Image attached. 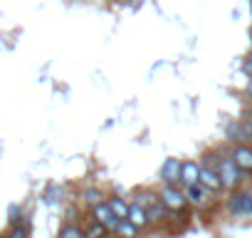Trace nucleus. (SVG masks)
Returning a JSON list of instances; mask_svg holds the SVG:
<instances>
[{"label": "nucleus", "instance_id": "nucleus-1", "mask_svg": "<svg viewBox=\"0 0 252 238\" xmlns=\"http://www.w3.org/2000/svg\"><path fill=\"white\" fill-rule=\"evenodd\" d=\"M215 171H218V176H220V181H222V186H237L240 184V169L235 166V161H232V157H220V159H215Z\"/></svg>", "mask_w": 252, "mask_h": 238}, {"label": "nucleus", "instance_id": "nucleus-2", "mask_svg": "<svg viewBox=\"0 0 252 238\" xmlns=\"http://www.w3.org/2000/svg\"><path fill=\"white\" fill-rule=\"evenodd\" d=\"M161 203L168 208V211H183L186 208V194L176 186V184H163V189H161Z\"/></svg>", "mask_w": 252, "mask_h": 238}, {"label": "nucleus", "instance_id": "nucleus-3", "mask_svg": "<svg viewBox=\"0 0 252 238\" xmlns=\"http://www.w3.org/2000/svg\"><path fill=\"white\" fill-rule=\"evenodd\" d=\"M225 137L230 144H252V129L250 122H230L225 129Z\"/></svg>", "mask_w": 252, "mask_h": 238}, {"label": "nucleus", "instance_id": "nucleus-4", "mask_svg": "<svg viewBox=\"0 0 252 238\" xmlns=\"http://www.w3.org/2000/svg\"><path fill=\"white\" fill-rule=\"evenodd\" d=\"M198 184H200V186H205L208 191H220V189H225V186H222V181H220V176H218V171H215V166H213V164H208V161H203V164H200Z\"/></svg>", "mask_w": 252, "mask_h": 238}, {"label": "nucleus", "instance_id": "nucleus-5", "mask_svg": "<svg viewBox=\"0 0 252 238\" xmlns=\"http://www.w3.org/2000/svg\"><path fill=\"white\" fill-rule=\"evenodd\" d=\"M230 157H232V161H235V166L240 171L252 174V147L250 144H235V149H232Z\"/></svg>", "mask_w": 252, "mask_h": 238}, {"label": "nucleus", "instance_id": "nucleus-6", "mask_svg": "<svg viewBox=\"0 0 252 238\" xmlns=\"http://www.w3.org/2000/svg\"><path fill=\"white\" fill-rule=\"evenodd\" d=\"M94 221H99L101 226H106V231H116V226H119V218L114 216L111 206L104 203V201L94 203Z\"/></svg>", "mask_w": 252, "mask_h": 238}, {"label": "nucleus", "instance_id": "nucleus-7", "mask_svg": "<svg viewBox=\"0 0 252 238\" xmlns=\"http://www.w3.org/2000/svg\"><path fill=\"white\" fill-rule=\"evenodd\" d=\"M161 181L178 186V181H181V161L178 159H166V164L161 166Z\"/></svg>", "mask_w": 252, "mask_h": 238}, {"label": "nucleus", "instance_id": "nucleus-8", "mask_svg": "<svg viewBox=\"0 0 252 238\" xmlns=\"http://www.w3.org/2000/svg\"><path fill=\"white\" fill-rule=\"evenodd\" d=\"M183 194H186V201L193 203V206H205L208 203V189L200 186V184H193V186H183Z\"/></svg>", "mask_w": 252, "mask_h": 238}, {"label": "nucleus", "instance_id": "nucleus-9", "mask_svg": "<svg viewBox=\"0 0 252 238\" xmlns=\"http://www.w3.org/2000/svg\"><path fill=\"white\" fill-rule=\"evenodd\" d=\"M126 221H131L139 231H144V228L151 223V218H149L146 208H144V206H139V203H131V206H129V216H126Z\"/></svg>", "mask_w": 252, "mask_h": 238}, {"label": "nucleus", "instance_id": "nucleus-10", "mask_svg": "<svg viewBox=\"0 0 252 238\" xmlns=\"http://www.w3.org/2000/svg\"><path fill=\"white\" fill-rule=\"evenodd\" d=\"M198 171H200L198 161H181V184L183 186L198 184Z\"/></svg>", "mask_w": 252, "mask_h": 238}, {"label": "nucleus", "instance_id": "nucleus-11", "mask_svg": "<svg viewBox=\"0 0 252 238\" xmlns=\"http://www.w3.org/2000/svg\"><path fill=\"white\" fill-rule=\"evenodd\" d=\"M247 203H250V194H235V196H230L227 208L232 213H245L247 211Z\"/></svg>", "mask_w": 252, "mask_h": 238}, {"label": "nucleus", "instance_id": "nucleus-12", "mask_svg": "<svg viewBox=\"0 0 252 238\" xmlns=\"http://www.w3.org/2000/svg\"><path fill=\"white\" fill-rule=\"evenodd\" d=\"M116 236H119V238H136V236H139V228H136L131 221L121 218L119 226H116Z\"/></svg>", "mask_w": 252, "mask_h": 238}, {"label": "nucleus", "instance_id": "nucleus-13", "mask_svg": "<svg viewBox=\"0 0 252 238\" xmlns=\"http://www.w3.org/2000/svg\"><path fill=\"white\" fill-rule=\"evenodd\" d=\"M106 203L111 206V211H114V216H116L119 221H121V218H126V216H129V206H126V203H124L121 198H109Z\"/></svg>", "mask_w": 252, "mask_h": 238}, {"label": "nucleus", "instance_id": "nucleus-14", "mask_svg": "<svg viewBox=\"0 0 252 238\" xmlns=\"http://www.w3.org/2000/svg\"><path fill=\"white\" fill-rule=\"evenodd\" d=\"M57 238H87V233H84L79 226H64Z\"/></svg>", "mask_w": 252, "mask_h": 238}, {"label": "nucleus", "instance_id": "nucleus-15", "mask_svg": "<svg viewBox=\"0 0 252 238\" xmlns=\"http://www.w3.org/2000/svg\"><path fill=\"white\" fill-rule=\"evenodd\" d=\"M84 233H87V238H104V236H106V226H101L99 221H94Z\"/></svg>", "mask_w": 252, "mask_h": 238}, {"label": "nucleus", "instance_id": "nucleus-16", "mask_svg": "<svg viewBox=\"0 0 252 238\" xmlns=\"http://www.w3.org/2000/svg\"><path fill=\"white\" fill-rule=\"evenodd\" d=\"M99 201H101V191H99V189H87V191H84V203L94 206V203H99Z\"/></svg>", "mask_w": 252, "mask_h": 238}, {"label": "nucleus", "instance_id": "nucleus-17", "mask_svg": "<svg viewBox=\"0 0 252 238\" xmlns=\"http://www.w3.org/2000/svg\"><path fill=\"white\" fill-rule=\"evenodd\" d=\"M8 238H28V223H23V226H13V231H10Z\"/></svg>", "mask_w": 252, "mask_h": 238}, {"label": "nucleus", "instance_id": "nucleus-18", "mask_svg": "<svg viewBox=\"0 0 252 238\" xmlns=\"http://www.w3.org/2000/svg\"><path fill=\"white\" fill-rule=\"evenodd\" d=\"M8 216H10V223H15V226H18V221H20V206H15V203H13V206L8 208Z\"/></svg>", "mask_w": 252, "mask_h": 238}, {"label": "nucleus", "instance_id": "nucleus-19", "mask_svg": "<svg viewBox=\"0 0 252 238\" xmlns=\"http://www.w3.org/2000/svg\"><path fill=\"white\" fill-rule=\"evenodd\" d=\"M57 194H62V191H60V189H57V186H52V189H50V191H47V203H55V201H57V198H55V196H57Z\"/></svg>", "mask_w": 252, "mask_h": 238}, {"label": "nucleus", "instance_id": "nucleus-20", "mask_svg": "<svg viewBox=\"0 0 252 238\" xmlns=\"http://www.w3.org/2000/svg\"><path fill=\"white\" fill-rule=\"evenodd\" d=\"M242 70L247 72V77H252V57H247V60H245V65H242Z\"/></svg>", "mask_w": 252, "mask_h": 238}, {"label": "nucleus", "instance_id": "nucleus-21", "mask_svg": "<svg viewBox=\"0 0 252 238\" xmlns=\"http://www.w3.org/2000/svg\"><path fill=\"white\" fill-rule=\"evenodd\" d=\"M245 92H247V94H250V97H252V77H250V79H247V84H245Z\"/></svg>", "mask_w": 252, "mask_h": 238}, {"label": "nucleus", "instance_id": "nucleus-22", "mask_svg": "<svg viewBox=\"0 0 252 238\" xmlns=\"http://www.w3.org/2000/svg\"><path fill=\"white\" fill-rule=\"evenodd\" d=\"M247 216H252V196H250V203H247V211H245Z\"/></svg>", "mask_w": 252, "mask_h": 238}, {"label": "nucleus", "instance_id": "nucleus-23", "mask_svg": "<svg viewBox=\"0 0 252 238\" xmlns=\"http://www.w3.org/2000/svg\"><path fill=\"white\" fill-rule=\"evenodd\" d=\"M250 10H252V0H250Z\"/></svg>", "mask_w": 252, "mask_h": 238}, {"label": "nucleus", "instance_id": "nucleus-24", "mask_svg": "<svg viewBox=\"0 0 252 238\" xmlns=\"http://www.w3.org/2000/svg\"><path fill=\"white\" fill-rule=\"evenodd\" d=\"M0 238H8V236H0Z\"/></svg>", "mask_w": 252, "mask_h": 238}, {"label": "nucleus", "instance_id": "nucleus-25", "mask_svg": "<svg viewBox=\"0 0 252 238\" xmlns=\"http://www.w3.org/2000/svg\"><path fill=\"white\" fill-rule=\"evenodd\" d=\"M250 38H252V30H250Z\"/></svg>", "mask_w": 252, "mask_h": 238}, {"label": "nucleus", "instance_id": "nucleus-26", "mask_svg": "<svg viewBox=\"0 0 252 238\" xmlns=\"http://www.w3.org/2000/svg\"><path fill=\"white\" fill-rule=\"evenodd\" d=\"M250 129H252V122H250Z\"/></svg>", "mask_w": 252, "mask_h": 238}]
</instances>
